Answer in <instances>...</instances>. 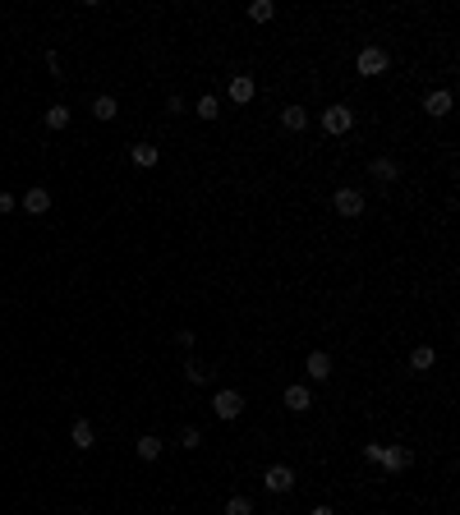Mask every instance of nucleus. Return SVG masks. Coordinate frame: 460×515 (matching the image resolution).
Listing matches in <instances>:
<instances>
[{"mask_svg":"<svg viewBox=\"0 0 460 515\" xmlns=\"http://www.w3.org/2000/svg\"><path fill=\"white\" fill-rule=\"evenodd\" d=\"M189 382H207V364H198V359H189Z\"/></svg>","mask_w":460,"mask_h":515,"instance_id":"nucleus-24","label":"nucleus"},{"mask_svg":"<svg viewBox=\"0 0 460 515\" xmlns=\"http://www.w3.org/2000/svg\"><path fill=\"white\" fill-rule=\"evenodd\" d=\"M281 124H286L290 134H299V129L308 124V111L304 106H286V111H281Z\"/></svg>","mask_w":460,"mask_h":515,"instance_id":"nucleus-13","label":"nucleus"},{"mask_svg":"<svg viewBox=\"0 0 460 515\" xmlns=\"http://www.w3.org/2000/svg\"><path fill=\"white\" fill-rule=\"evenodd\" d=\"M92 115H97V120H115V115H120L115 97H97V102H92Z\"/></svg>","mask_w":460,"mask_h":515,"instance_id":"nucleus-17","label":"nucleus"},{"mask_svg":"<svg viewBox=\"0 0 460 515\" xmlns=\"http://www.w3.org/2000/svg\"><path fill=\"white\" fill-rule=\"evenodd\" d=\"M69 124V106H51L46 111V129H65Z\"/></svg>","mask_w":460,"mask_h":515,"instance_id":"nucleus-19","label":"nucleus"},{"mask_svg":"<svg viewBox=\"0 0 460 515\" xmlns=\"http://www.w3.org/2000/svg\"><path fill=\"white\" fill-rule=\"evenodd\" d=\"M46 207H51V194H46L42 184H32L28 194H23V212H32V216H42Z\"/></svg>","mask_w":460,"mask_h":515,"instance_id":"nucleus-8","label":"nucleus"},{"mask_svg":"<svg viewBox=\"0 0 460 515\" xmlns=\"http://www.w3.org/2000/svg\"><path fill=\"white\" fill-rule=\"evenodd\" d=\"M308 405H313V396H308V387H286V409H295V414H304Z\"/></svg>","mask_w":460,"mask_h":515,"instance_id":"nucleus-10","label":"nucleus"},{"mask_svg":"<svg viewBox=\"0 0 460 515\" xmlns=\"http://www.w3.org/2000/svg\"><path fill=\"white\" fill-rule=\"evenodd\" d=\"M354 65H359V74H364V78H373V74H382V69H387V51H382V46H364Z\"/></svg>","mask_w":460,"mask_h":515,"instance_id":"nucleus-1","label":"nucleus"},{"mask_svg":"<svg viewBox=\"0 0 460 515\" xmlns=\"http://www.w3.org/2000/svg\"><path fill=\"white\" fill-rule=\"evenodd\" d=\"M226 515H253V506H249V497H230L226 501Z\"/></svg>","mask_w":460,"mask_h":515,"instance_id":"nucleus-22","label":"nucleus"},{"mask_svg":"<svg viewBox=\"0 0 460 515\" xmlns=\"http://www.w3.org/2000/svg\"><path fill=\"white\" fill-rule=\"evenodd\" d=\"M180 446H184V451H194V446H203L198 428H184V433H180Z\"/></svg>","mask_w":460,"mask_h":515,"instance_id":"nucleus-23","label":"nucleus"},{"mask_svg":"<svg viewBox=\"0 0 460 515\" xmlns=\"http://www.w3.org/2000/svg\"><path fill=\"white\" fill-rule=\"evenodd\" d=\"M230 102H240V106H249V102H253V78H249V74H235V78H230Z\"/></svg>","mask_w":460,"mask_h":515,"instance_id":"nucleus-9","label":"nucleus"},{"mask_svg":"<svg viewBox=\"0 0 460 515\" xmlns=\"http://www.w3.org/2000/svg\"><path fill=\"white\" fill-rule=\"evenodd\" d=\"M262 483H267V492H290L295 488V470L290 465H272V470L262 474Z\"/></svg>","mask_w":460,"mask_h":515,"instance_id":"nucleus-4","label":"nucleus"},{"mask_svg":"<svg viewBox=\"0 0 460 515\" xmlns=\"http://www.w3.org/2000/svg\"><path fill=\"white\" fill-rule=\"evenodd\" d=\"M138 455H143V460H157V455H161V437H138Z\"/></svg>","mask_w":460,"mask_h":515,"instance_id":"nucleus-20","label":"nucleus"},{"mask_svg":"<svg viewBox=\"0 0 460 515\" xmlns=\"http://www.w3.org/2000/svg\"><path fill=\"white\" fill-rule=\"evenodd\" d=\"M272 14H276V5H272V0H253V5H249V19H253V23H267Z\"/></svg>","mask_w":460,"mask_h":515,"instance_id":"nucleus-18","label":"nucleus"},{"mask_svg":"<svg viewBox=\"0 0 460 515\" xmlns=\"http://www.w3.org/2000/svg\"><path fill=\"white\" fill-rule=\"evenodd\" d=\"M129 157H134V166H157L161 152H157L152 143H138V148H129Z\"/></svg>","mask_w":460,"mask_h":515,"instance_id":"nucleus-15","label":"nucleus"},{"mask_svg":"<svg viewBox=\"0 0 460 515\" xmlns=\"http://www.w3.org/2000/svg\"><path fill=\"white\" fill-rule=\"evenodd\" d=\"M373 180H396V161L378 157V161H373Z\"/></svg>","mask_w":460,"mask_h":515,"instance_id":"nucleus-21","label":"nucleus"},{"mask_svg":"<svg viewBox=\"0 0 460 515\" xmlns=\"http://www.w3.org/2000/svg\"><path fill=\"white\" fill-rule=\"evenodd\" d=\"M424 111H428V115H446V111H451V92H446V88L428 92V102H424Z\"/></svg>","mask_w":460,"mask_h":515,"instance_id":"nucleus-12","label":"nucleus"},{"mask_svg":"<svg viewBox=\"0 0 460 515\" xmlns=\"http://www.w3.org/2000/svg\"><path fill=\"white\" fill-rule=\"evenodd\" d=\"M433 364H437V354H433V345H419V350L410 354V368H414V373H428Z\"/></svg>","mask_w":460,"mask_h":515,"instance_id":"nucleus-14","label":"nucleus"},{"mask_svg":"<svg viewBox=\"0 0 460 515\" xmlns=\"http://www.w3.org/2000/svg\"><path fill=\"white\" fill-rule=\"evenodd\" d=\"M336 212L341 216H359L364 212V194H359V189H341L336 194Z\"/></svg>","mask_w":460,"mask_h":515,"instance_id":"nucleus-7","label":"nucleus"},{"mask_svg":"<svg viewBox=\"0 0 460 515\" xmlns=\"http://www.w3.org/2000/svg\"><path fill=\"white\" fill-rule=\"evenodd\" d=\"M308 515H336V511H332V506H313Z\"/></svg>","mask_w":460,"mask_h":515,"instance_id":"nucleus-26","label":"nucleus"},{"mask_svg":"<svg viewBox=\"0 0 460 515\" xmlns=\"http://www.w3.org/2000/svg\"><path fill=\"white\" fill-rule=\"evenodd\" d=\"M350 124H354L350 106H327V111H322V129H327V134H345Z\"/></svg>","mask_w":460,"mask_h":515,"instance_id":"nucleus-3","label":"nucleus"},{"mask_svg":"<svg viewBox=\"0 0 460 515\" xmlns=\"http://www.w3.org/2000/svg\"><path fill=\"white\" fill-rule=\"evenodd\" d=\"M194 115H198V120H216V115H221V102H216L212 92H207V97H198V106H194Z\"/></svg>","mask_w":460,"mask_h":515,"instance_id":"nucleus-16","label":"nucleus"},{"mask_svg":"<svg viewBox=\"0 0 460 515\" xmlns=\"http://www.w3.org/2000/svg\"><path fill=\"white\" fill-rule=\"evenodd\" d=\"M378 465H387L391 474H400L405 465H410V451H405V446H382V451H378Z\"/></svg>","mask_w":460,"mask_h":515,"instance_id":"nucleus-6","label":"nucleus"},{"mask_svg":"<svg viewBox=\"0 0 460 515\" xmlns=\"http://www.w3.org/2000/svg\"><path fill=\"white\" fill-rule=\"evenodd\" d=\"M304 373H308L313 382H327V378H332V359H327L322 350H313V354L304 359Z\"/></svg>","mask_w":460,"mask_h":515,"instance_id":"nucleus-5","label":"nucleus"},{"mask_svg":"<svg viewBox=\"0 0 460 515\" xmlns=\"http://www.w3.org/2000/svg\"><path fill=\"white\" fill-rule=\"evenodd\" d=\"M212 409H216V419H240L244 396H240V391H216V396H212Z\"/></svg>","mask_w":460,"mask_h":515,"instance_id":"nucleus-2","label":"nucleus"},{"mask_svg":"<svg viewBox=\"0 0 460 515\" xmlns=\"http://www.w3.org/2000/svg\"><path fill=\"white\" fill-rule=\"evenodd\" d=\"M5 212H14V194H0V216Z\"/></svg>","mask_w":460,"mask_h":515,"instance_id":"nucleus-25","label":"nucleus"},{"mask_svg":"<svg viewBox=\"0 0 460 515\" xmlns=\"http://www.w3.org/2000/svg\"><path fill=\"white\" fill-rule=\"evenodd\" d=\"M69 442H74L78 451H88L92 442H97V433H92V424H88V419H78V424L69 428Z\"/></svg>","mask_w":460,"mask_h":515,"instance_id":"nucleus-11","label":"nucleus"}]
</instances>
